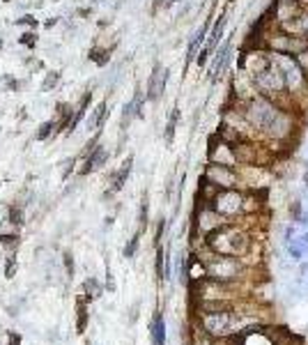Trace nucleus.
Returning a JSON list of instances; mask_svg holds the SVG:
<instances>
[{"label":"nucleus","mask_w":308,"mask_h":345,"mask_svg":"<svg viewBox=\"0 0 308 345\" xmlns=\"http://www.w3.org/2000/svg\"><path fill=\"white\" fill-rule=\"evenodd\" d=\"M278 108H281L278 101L269 99V97H262V94H255V97H251V99L244 104L241 118H244V122H246L248 127H253V129L265 133L267 127L271 125V120L278 113Z\"/></svg>","instance_id":"2"},{"label":"nucleus","mask_w":308,"mask_h":345,"mask_svg":"<svg viewBox=\"0 0 308 345\" xmlns=\"http://www.w3.org/2000/svg\"><path fill=\"white\" fill-rule=\"evenodd\" d=\"M5 2H7V0H5Z\"/></svg>","instance_id":"37"},{"label":"nucleus","mask_w":308,"mask_h":345,"mask_svg":"<svg viewBox=\"0 0 308 345\" xmlns=\"http://www.w3.org/2000/svg\"><path fill=\"white\" fill-rule=\"evenodd\" d=\"M111 51H113V48H106V51H97V48H92V51H90V60L97 62V65H106L108 60H111Z\"/></svg>","instance_id":"23"},{"label":"nucleus","mask_w":308,"mask_h":345,"mask_svg":"<svg viewBox=\"0 0 308 345\" xmlns=\"http://www.w3.org/2000/svg\"><path fill=\"white\" fill-rule=\"evenodd\" d=\"M87 329V306L83 299L76 302V332L83 334Z\"/></svg>","instance_id":"17"},{"label":"nucleus","mask_w":308,"mask_h":345,"mask_svg":"<svg viewBox=\"0 0 308 345\" xmlns=\"http://www.w3.org/2000/svg\"><path fill=\"white\" fill-rule=\"evenodd\" d=\"M148 210H150V203H148V193L143 196V200H141V232L145 230V226H148Z\"/></svg>","instance_id":"25"},{"label":"nucleus","mask_w":308,"mask_h":345,"mask_svg":"<svg viewBox=\"0 0 308 345\" xmlns=\"http://www.w3.org/2000/svg\"><path fill=\"white\" fill-rule=\"evenodd\" d=\"M163 226H166V223H163V221H159V226H156V235H154V244H156V246H159L161 235H163Z\"/></svg>","instance_id":"34"},{"label":"nucleus","mask_w":308,"mask_h":345,"mask_svg":"<svg viewBox=\"0 0 308 345\" xmlns=\"http://www.w3.org/2000/svg\"><path fill=\"white\" fill-rule=\"evenodd\" d=\"M21 237L19 235H0V244L7 246V249H14V246H19Z\"/></svg>","instance_id":"26"},{"label":"nucleus","mask_w":308,"mask_h":345,"mask_svg":"<svg viewBox=\"0 0 308 345\" xmlns=\"http://www.w3.org/2000/svg\"><path fill=\"white\" fill-rule=\"evenodd\" d=\"M161 5H166V0H154V2H152V12H156Z\"/></svg>","instance_id":"36"},{"label":"nucleus","mask_w":308,"mask_h":345,"mask_svg":"<svg viewBox=\"0 0 308 345\" xmlns=\"http://www.w3.org/2000/svg\"><path fill=\"white\" fill-rule=\"evenodd\" d=\"M9 221H12L14 226H21V223H23V214H21V210L16 205L9 207Z\"/></svg>","instance_id":"28"},{"label":"nucleus","mask_w":308,"mask_h":345,"mask_svg":"<svg viewBox=\"0 0 308 345\" xmlns=\"http://www.w3.org/2000/svg\"><path fill=\"white\" fill-rule=\"evenodd\" d=\"M131 166H134V157H127V159L122 161L120 171L115 172V175H113V182H111V193L120 191L122 186H124V182H127V177H129V172H131Z\"/></svg>","instance_id":"13"},{"label":"nucleus","mask_w":308,"mask_h":345,"mask_svg":"<svg viewBox=\"0 0 308 345\" xmlns=\"http://www.w3.org/2000/svg\"><path fill=\"white\" fill-rule=\"evenodd\" d=\"M166 253H163V249H156V256H154V267H156V279L159 281H166L168 276H166Z\"/></svg>","instance_id":"20"},{"label":"nucleus","mask_w":308,"mask_h":345,"mask_svg":"<svg viewBox=\"0 0 308 345\" xmlns=\"http://www.w3.org/2000/svg\"><path fill=\"white\" fill-rule=\"evenodd\" d=\"M251 83L258 90V94L262 97H269V99L278 101V97H288V83H285V76L278 69L274 60L269 58V62L262 69H258L255 74H251Z\"/></svg>","instance_id":"1"},{"label":"nucleus","mask_w":308,"mask_h":345,"mask_svg":"<svg viewBox=\"0 0 308 345\" xmlns=\"http://www.w3.org/2000/svg\"><path fill=\"white\" fill-rule=\"evenodd\" d=\"M138 242H141V230L136 232L134 237H131V239H129V242H127V246H124V251H122V253H124V258H134V256H136V251H138Z\"/></svg>","instance_id":"22"},{"label":"nucleus","mask_w":308,"mask_h":345,"mask_svg":"<svg viewBox=\"0 0 308 345\" xmlns=\"http://www.w3.org/2000/svg\"><path fill=\"white\" fill-rule=\"evenodd\" d=\"M51 129H53V122H44L39 125V131H37V140H44L51 136Z\"/></svg>","instance_id":"29"},{"label":"nucleus","mask_w":308,"mask_h":345,"mask_svg":"<svg viewBox=\"0 0 308 345\" xmlns=\"http://www.w3.org/2000/svg\"><path fill=\"white\" fill-rule=\"evenodd\" d=\"M205 175H207L209 184L219 186V189H232V186L237 184V175H234L232 166H223V164H209Z\"/></svg>","instance_id":"9"},{"label":"nucleus","mask_w":308,"mask_h":345,"mask_svg":"<svg viewBox=\"0 0 308 345\" xmlns=\"http://www.w3.org/2000/svg\"><path fill=\"white\" fill-rule=\"evenodd\" d=\"M106 118H108V106H106V101H101L99 106H97V111H94V115L90 118V122H87V127H90V129H97V127H99L101 129V125L106 122Z\"/></svg>","instance_id":"18"},{"label":"nucleus","mask_w":308,"mask_h":345,"mask_svg":"<svg viewBox=\"0 0 308 345\" xmlns=\"http://www.w3.org/2000/svg\"><path fill=\"white\" fill-rule=\"evenodd\" d=\"M292 33H299V35H304L308 40V7H304V12H302V16H299V21H297L295 26L290 28Z\"/></svg>","instance_id":"21"},{"label":"nucleus","mask_w":308,"mask_h":345,"mask_svg":"<svg viewBox=\"0 0 308 345\" xmlns=\"http://www.w3.org/2000/svg\"><path fill=\"white\" fill-rule=\"evenodd\" d=\"M74 164H76V159H67L65 161V171H62V179L67 177L69 172H72V168H74Z\"/></svg>","instance_id":"33"},{"label":"nucleus","mask_w":308,"mask_h":345,"mask_svg":"<svg viewBox=\"0 0 308 345\" xmlns=\"http://www.w3.org/2000/svg\"><path fill=\"white\" fill-rule=\"evenodd\" d=\"M180 108L175 106L173 113L168 115V122H166V131H163V138H166V145H173L175 140V131H177V122H180Z\"/></svg>","instance_id":"15"},{"label":"nucleus","mask_w":308,"mask_h":345,"mask_svg":"<svg viewBox=\"0 0 308 345\" xmlns=\"http://www.w3.org/2000/svg\"><path fill=\"white\" fill-rule=\"evenodd\" d=\"M232 325V311L223 308V311H202V327L205 332L212 336H226Z\"/></svg>","instance_id":"6"},{"label":"nucleus","mask_w":308,"mask_h":345,"mask_svg":"<svg viewBox=\"0 0 308 345\" xmlns=\"http://www.w3.org/2000/svg\"><path fill=\"white\" fill-rule=\"evenodd\" d=\"M65 267H67V276H74V260H72V253H65Z\"/></svg>","instance_id":"31"},{"label":"nucleus","mask_w":308,"mask_h":345,"mask_svg":"<svg viewBox=\"0 0 308 345\" xmlns=\"http://www.w3.org/2000/svg\"><path fill=\"white\" fill-rule=\"evenodd\" d=\"M14 274H16V256H9L5 262V276L7 279H12Z\"/></svg>","instance_id":"27"},{"label":"nucleus","mask_w":308,"mask_h":345,"mask_svg":"<svg viewBox=\"0 0 308 345\" xmlns=\"http://www.w3.org/2000/svg\"><path fill=\"white\" fill-rule=\"evenodd\" d=\"M106 159H108V154H106V150L104 147H94L92 152H90V157L85 159V166L80 168V175H87V172H92V171H97V168H101L104 164H106Z\"/></svg>","instance_id":"12"},{"label":"nucleus","mask_w":308,"mask_h":345,"mask_svg":"<svg viewBox=\"0 0 308 345\" xmlns=\"http://www.w3.org/2000/svg\"><path fill=\"white\" fill-rule=\"evenodd\" d=\"M209 207L214 210L219 216H234L244 210V196L237 189H219L214 193V198L209 203Z\"/></svg>","instance_id":"4"},{"label":"nucleus","mask_w":308,"mask_h":345,"mask_svg":"<svg viewBox=\"0 0 308 345\" xmlns=\"http://www.w3.org/2000/svg\"><path fill=\"white\" fill-rule=\"evenodd\" d=\"M228 9H230V2L223 7V12L216 16V23L209 28V35H207V42H205V46L200 48V53H198V67H205L207 65V60L214 55L216 46L221 44V37H223V30H226V23H228Z\"/></svg>","instance_id":"5"},{"label":"nucleus","mask_w":308,"mask_h":345,"mask_svg":"<svg viewBox=\"0 0 308 345\" xmlns=\"http://www.w3.org/2000/svg\"><path fill=\"white\" fill-rule=\"evenodd\" d=\"M168 76H170V72H168L166 67H161L159 62H156V65H154V69H152V74H150L148 92H145L150 101H159L161 97H163V90H166Z\"/></svg>","instance_id":"10"},{"label":"nucleus","mask_w":308,"mask_h":345,"mask_svg":"<svg viewBox=\"0 0 308 345\" xmlns=\"http://www.w3.org/2000/svg\"><path fill=\"white\" fill-rule=\"evenodd\" d=\"M58 81H60V74H58V72H48L46 79H44V83H41V90H44V92L53 90V87L58 86Z\"/></svg>","instance_id":"24"},{"label":"nucleus","mask_w":308,"mask_h":345,"mask_svg":"<svg viewBox=\"0 0 308 345\" xmlns=\"http://www.w3.org/2000/svg\"><path fill=\"white\" fill-rule=\"evenodd\" d=\"M7 345H21V334L7 332Z\"/></svg>","instance_id":"32"},{"label":"nucleus","mask_w":308,"mask_h":345,"mask_svg":"<svg viewBox=\"0 0 308 345\" xmlns=\"http://www.w3.org/2000/svg\"><path fill=\"white\" fill-rule=\"evenodd\" d=\"M83 292H85L87 302H92V299L101 297V292H104V288H101V283L97 279H87L85 283H83Z\"/></svg>","instance_id":"19"},{"label":"nucleus","mask_w":308,"mask_h":345,"mask_svg":"<svg viewBox=\"0 0 308 345\" xmlns=\"http://www.w3.org/2000/svg\"><path fill=\"white\" fill-rule=\"evenodd\" d=\"M230 51H232V35H228V40L223 42L221 46L214 51V55H212V65H209V83H216V81L221 79V74L228 69Z\"/></svg>","instance_id":"8"},{"label":"nucleus","mask_w":308,"mask_h":345,"mask_svg":"<svg viewBox=\"0 0 308 345\" xmlns=\"http://www.w3.org/2000/svg\"><path fill=\"white\" fill-rule=\"evenodd\" d=\"M209 23H212V14H209L207 19H205V23H202L200 28H198V30H195L193 33V37H191V40H189V46H187V67L191 65V60L195 58V55H198V51H200V46L202 44H205V42H207V35H209Z\"/></svg>","instance_id":"11"},{"label":"nucleus","mask_w":308,"mask_h":345,"mask_svg":"<svg viewBox=\"0 0 308 345\" xmlns=\"http://www.w3.org/2000/svg\"><path fill=\"white\" fill-rule=\"evenodd\" d=\"M72 120H74V111L69 104H58V129L55 131H62V129H67L72 127Z\"/></svg>","instance_id":"16"},{"label":"nucleus","mask_w":308,"mask_h":345,"mask_svg":"<svg viewBox=\"0 0 308 345\" xmlns=\"http://www.w3.org/2000/svg\"><path fill=\"white\" fill-rule=\"evenodd\" d=\"M16 23H21V26H37V19H35V16H23V19H19L16 21Z\"/></svg>","instance_id":"35"},{"label":"nucleus","mask_w":308,"mask_h":345,"mask_svg":"<svg viewBox=\"0 0 308 345\" xmlns=\"http://www.w3.org/2000/svg\"><path fill=\"white\" fill-rule=\"evenodd\" d=\"M152 343L166 345V325H163V315L161 313H156L152 320Z\"/></svg>","instance_id":"14"},{"label":"nucleus","mask_w":308,"mask_h":345,"mask_svg":"<svg viewBox=\"0 0 308 345\" xmlns=\"http://www.w3.org/2000/svg\"><path fill=\"white\" fill-rule=\"evenodd\" d=\"M19 42L23 44V46H30V48H33L35 44H37V35H35V33H23Z\"/></svg>","instance_id":"30"},{"label":"nucleus","mask_w":308,"mask_h":345,"mask_svg":"<svg viewBox=\"0 0 308 345\" xmlns=\"http://www.w3.org/2000/svg\"><path fill=\"white\" fill-rule=\"evenodd\" d=\"M297 129H299V118H297V113L281 106L278 113H276V118L271 120V125L267 127L265 136H267L269 140H276V143H285Z\"/></svg>","instance_id":"3"},{"label":"nucleus","mask_w":308,"mask_h":345,"mask_svg":"<svg viewBox=\"0 0 308 345\" xmlns=\"http://www.w3.org/2000/svg\"><path fill=\"white\" fill-rule=\"evenodd\" d=\"M207 267V276H212V279L216 281H230L237 276V272H239V262H237V258H232V256H216Z\"/></svg>","instance_id":"7"}]
</instances>
